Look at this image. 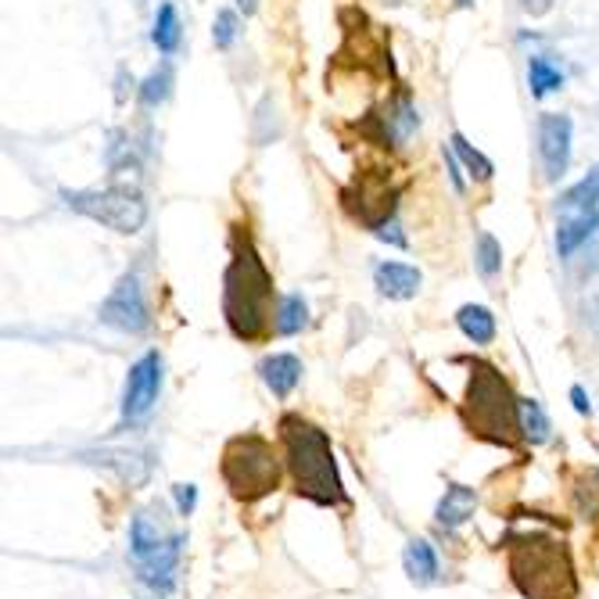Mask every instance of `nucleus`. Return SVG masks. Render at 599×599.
Wrapping results in <instances>:
<instances>
[{
    "mask_svg": "<svg viewBox=\"0 0 599 599\" xmlns=\"http://www.w3.org/2000/svg\"><path fill=\"white\" fill-rule=\"evenodd\" d=\"M277 288L248 223L230 227V262L223 273V320L244 345H259L277 330Z\"/></svg>",
    "mask_w": 599,
    "mask_h": 599,
    "instance_id": "1",
    "label": "nucleus"
},
{
    "mask_svg": "<svg viewBox=\"0 0 599 599\" xmlns=\"http://www.w3.org/2000/svg\"><path fill=\"white\" fill-rule=\"evenodd\" d=\"M280 445H284V463L295 485V496L309 499L316 506H349L345 485H341L330 435L302 413H284L277 424Z\"/></svg>",
    "mask_w": 599,
    "mask_h": 599,
    "instance_id": "2",
    "label": "nucleus"
},
{
    "mask_svg": "<svg viewBox=\"0 0 599 599\" xmlns=\"http://www.w3.org/2000/svg\"><path fill=\"white\" fill-rule=\"evenodd\" d=\"M506 571L524 599H578V571L564 539L546 531L506 535Z\"/></svg>",
    "mask_w": 599,
    "mask_h": 599,
    "instance_id": "3",
    "label": "nucleus"
},
{
    "mask_svg": "<svg viewBox=\"0 0 599 599\" xmlns=\"http://www.w3.org/2000/svg\"><path fill=\"white\" fill-rule=\"evenodd\" d=\"M467 395H463V424L474 438L503 449H517L524 442L521 427V399L513 395V388L499 366L488 359H467Z\"/></svg>",
    "mask_w": 599,
    "mask_h": 599,
    "instance_id": "4",
    "label": "nucleus"
},
{
    "mask_svg": "<svg viewBox=\"0 0 599 599\" xmlns=\"http://www.w3.org/2000/svg\"><path fill=\"white\" fill-rule=\"evenodd\" d=\"M219 474H223L227 492L237 503H259L280 485V456L270 438L262 435H237L223 445L219 456Z\"/></svg>",
    "mask_w": 599,
    "mask_h": 599,
    "instance_id": "5",
    "label": "nucleus"
},
{
    "mask_svg": "<svg viewBox=\"0 0 599 599\" xmlns=\"http://www.w3.org/2000/svg\"><path fill=\"white\" fill-rule=\"evenodd\" d=\"M180 549L183 535L169 531L162 513L140 510L130 524V557L140 571V582H148L151 589H169L180 567Z\"/></svg>",
    "mask_w": 599,
    "mask_h": 599,
    "instance_id": "6",
    "label": "nucleus"
},
{
    "mask_svg": "<svg viewBox=\"0 0 599 599\" xmlns=\"http://www.w3.org/2000/svg\"><path fill=\"white\" fill-rule=\"evenodd\" d=\"M61 201L72 212L94 219L122 237L140 234L148 223V201L137 187H105V191H61Z\"/></svg>",
    "mask_w": 599,
    "mask_h": 599,
    "instance_id": "7",
    "label": "nucleus"
},
{
    "mask_svg": "<svg viewBox=\"0 0 599 599\" xmlns=\"http://www.w3.org/2000/svg\"><path fill=\"white\" fill-rule=\"evenodd\" d=\"M97 320L112 330H122V334H144L151 327V313L148 302H144L137 273H122L115 280V288L108 291V298L97 309Z\"/></svg>",
    "mask_w": 599,
    "mask_h": 599,
    "instance_id": "8",
    "label": "nucleus"
},
{
    "mask_svg": "<svg viewBox=\"0 0 599 599\" xmlns=\"http://www.w3.org/2000/svg\"><path fill=\"white\" fill-rule=\"evenodd\" d=\"M158 391H162V356L158 352H144V356L130 366L126 388H122V424H140L155 409Z\"/></svg>",
    "mask_w": 599,
    "mask_h": 599,
    "instance_id": "9",
    "label": "nucleus"
},
{
    "mask_svg": "<svg viewBox=\"0 0 599 599\" xmlns=\"http://www.w3.org/2000/svg\"><path fill=\"white\" fill-rule=\"evenodd\" d=\"M571 137H574V122L571 115L546 112L539 115V158H542V176L549 183L564 180L571 166Z\"/></svg>",
    "mask_w": 599,
    "mask_h": 599,
    "instance_id": "10",
    "label": "nucleus"
},
{
    "mask_svg": "<svg viewBox=\"0 0 599 599\" xmlns=\"http://www.w3.org/2000/svg\"><path fill=\"white\" fill-rule=\"evenodd\" d=\"M596 230H599V209H560V223H557L560 259H571Z\"/></svg>",
    "mask_w": 599,
    "mask_h": 599,
    "instance_id": "11",
    "label": "nucleus"
},
{
    "mask_svg": "<svg viewBox=\"0 0 599 599\" xmlns=\"http://www.w3.org/2000/svg\"><path fill=\"white\" fill-rule=\"evenodd\" d=\"M374 284H377V291H381L384 298L406 302V298H413L420 291L424 277H420L417 266H409V262H381L374 270Z\"/></svg>",
    "mask_w": 599,
    "mask_h": 599,
    "instance_id": "12",
    "label": "nucleus"
},
{
    "mask_svg": "<svg viewBox=\"0 0 599 599\" xmlns=\"http://www.w3.org/2000/svg\"><path fill=\"white\" fill-rule=\"evenodd\" d=\"M474 510H478V492L467 485H449L442 503L435 510V521L452 531V528H460V524H467L474 517Z\"/></svg>",
    "mask_w": 599,
    "mask_h": 599,
    "instance_id": "13",
    "label": "nucleus"
},
{
    "mask_svg": "<svg viewBox=\"0 0 599 599\" xmlns=\"http://www.w3.org/2000/svg\"><path fill=\"white\" fill-rule=\"evenodd\" d=\"M259 374H262L266 388H270L277 399H288L291 391L298 388V381H302V359L288 356V352H277V356L262 359Z\"/></svg>",
    "mask_w": 599,
    "mask_h": 599,
    "instance_id": "14",
    "label": "nucleus"
},
{
    "mask_svg": "<svg viewBox=\"0 0 599 599\" xmlns=\"http://www.w3.org/2000/svg\"><path fill=\"white\" fill-rule=\"evenodd\" d=\"M456 327L463 330V338L474 345H492L496 341V316L485 305H460L456 309Z\"/></svg>",
    "mask_w": 599,
    "mask_h": 599,
    "instance_id": "15",
    "label": "nucleus"
},
{
    "mask_svg": "<svg viewBox=\"0 0 599 599\" xmlns=\"http://www.w3.org/2000/svg\"><path fill=\"white\" fill-rule=\"evenodd\" d=\"M402 564H406L413 585H431L438 578V557L427 539H409L406 553H402Z\"/></svg>",
    "mask_w": 599,
    "mask_h": 599,
    "instance_id": "16",
    "label": "nucleus"
},
{
    "mask_svg": "<svg viewBox=\"0 0 599 599\" xmlns=\"http://www.w3.org/2000/svg\"><path fill=\"white\" fill-rule=\"evenodd\" d=\"M180 36H183V26H180L176 4H173V0H166V4H158L155 29H151V44L158 47V54H176Z\"/></svg>",
    "mask_w": 599,
    "mask_h": 599,
    "instance_id": "17",
    "label": "nucleus"
},
{
    "mask_svg": "<svg viewBox=\"0 0 599 599\" xmlns=\"http://www.w3.org/2000/svg\"><path fill=\"white\" fill-rule=\"evenodd\" d=\"M528 87H531V97H539V101H542L546 94H553V90L564 87V72H560L549 58L535 54L528 61Z\"/></svg>",
    "mask_w": 599,
    "mask_h": 599,
    "instance_id": "18",
    "label": "nucleus"
},
{
    "mask_svg": "<svg viewBox=\"0 0 599 599\" xmlns=\"http://www.w3.org/2000/svg\"><path fill=\"white\" fill-rule=\"evenodd\" d=\"M560 209H599V166L560 194Z\"/></svg>",
    "mask_w": 599,
    "mask_h": 599,
    "instance_id": "19",
    "label": "nucleus"
},
{
    "mask_svg": "<svg viewBox=\"0 0 599 599\" xmlns=\"http://www.w3.org/2000/svg\"><path fill=\"white\" fill-rule=\"evenodd\" d=\"M169 90H173V65H169V61H162V65H158L151 76L137 87V101L144 108H158L169 97Z\"/></svg>",
    "mask_w": 599,
    "mask_h": 599,
    "instance_id": "20",
    "label": "nucleus"
},
{
    "mask_svg": "<svg viewBox=\"0 0 599 599\" xmlns=\"http://www.w3.org/2000/svg\"><path fill=\"white\" fill-rule=\"evenodd\" d=\"M449 144H452V151H456V158H460V162L470 169V176H474V180H478V183H488V180H492L496 166L488 162V158H485V155H481L478 148H474V144H470L467 137H463V133H452V137H449Z\"/></svg>",
    "mask_w": 599,
    "mask_h": 599,
    "instance_id": "21",
    "label": "nucleus"
},
{
    "mask_svg": "<svg viewBox=\"0 0 599 599\" xmlns=\"http://www.w3.org/2000/svg\"><path fill=\"white\" fill-rule=\"evenodd\" d=\"M309 320V309H305V298L302 295H284L277 302V334L280 338H291L298 334Z\"/></svg>",
    "mask_w": 599,
    "mask_h": 599,
    "instance_id": "22",
    "label": "nucleus"
},
{
    "mask_svg": "<svg viewBox=\"0 0 599 599\" xmlns=\"http://www.w3.org/2000/svg\"><path fill=\"white\" fill-rule=\"evenodd\" d=\"M574 503H578L582 517H596L599 513V470L596 467H582L578 481H574Z\"/></svg>",
    "mask_w": 599,
    "mask_h": 599,
    "instance_id": "23",
    "label": "nucleus"
},
{
    "mask_svg": "<svg viewBox=\"0 0 599 599\" xmlns=\"http://www.w3.org/2000/svg\"><path fill=\"white\" fill-rule=\"evenodd\" d=\"M474 266L485 280H496L499 270H503V244H499L492 234H478V244H474Z\"/></svg>",
    "mask_w": 599,
    "mask_h": 599,
    "instance_id": "24",
    "label": "nucleus"
},
{
    "mask_svg": "<svg viewBox=\"0 0 599 599\" xmlns=\"http://www.w3.org/2000/svg\"><path fill=\"white\" fill-rule=\"evenodd\" d=\"M521 427H524V438H528L531 445H542L549 438V417L535 399H521Z\"/></svg>",
    "mask_w": 599,
    "mask_h": 599,
    "instance_id": "25",
    "label": "nucleus"
},
{
    "mask_svg": "<svg viewBox=\"0 0 599 599\" xmlns=\"http://www.w3.org/2000/svg\"><path fill=\"white\" fill-rule=\"evenodd\" d=\"M237 33H241L237 11L219 8L216 11V22H212V44H216V51H230V47H234V40H237Z\"/></svg>",
    "mask_w": 599,
    "mask_h": 599,
    "instance_id": "26",
    "label": "nucleus"
},
{
    "mask_svg": "<svg viewBox=\"0 0 599 599\" xmlns=\"http://www.w3.org/2000/svg\"><path fill=\"white\" fill-rule=\"evenodd\" d=\"M173 496H176V506L183 517H191L194 503H198V492H194V485H173Z\"/></svg>",
    "mask_w": 599,
    "mask_h": 599,
    "instance_id": "27",
    "label": "nucleus"
},
{
    "mask_svg": "<svg viewBox=\"0 0 599 599\" xmlns=\"http://www.w3.org/2000/svg\"><path fill=\"white\" fill-rule=\"evenodd\" d=\"M442 155H445V169H449V176H452V187L463 194V191H467V183H463V173H460V162H456V151H452V144H449Z\"/></svg>",
    "mask_w": 599,
    "mask_h": 599,
    "instance_id": "28",
    "label": "nucleus"
},
{
    "mask_svg": "<svg viewBox=\"0 0 599 599\" xmlns=\"http://www.w3.org/2000/svg\"><path fill=\"white\" fill-rule=\"evenodd\" d=\"M517 4H521L524 15H531V19H542L553 11V0H517Z\"/></svg>",
    "mask_w": 599,
    "mask_h": 599,
    "instance_id": "29",
    "label": "nucleus"
},
{
    "mask_svg": "<svg viewBox=\"0 0 599 599\" xmlns=\"http://www.w3.org/2000/svg\"><path fill=\"white\" fill-rule=\"evenodd\" d=\"M571 402H574V409H578L582 417H589V413H592V402H589V395H585V388H582V384H574V388H571Z\"/></svg>",
    "mask_w": 599,
    "mask_h": 599,
    "instance_id": "30",
    "label": "nucleus"
},
{
    "mask_svg": "<svg viewBox=\"0 0 599 599\" xmlns=\"http://www.w3.org/2000/svg\"><path fill=\"white\" fill-rule=\"evenodd\" d=\"M377 237H381V241H391V244H399V248H406V237H402L399 234V223H395V219H391V223H384L381 230H377Z\"/></svg>",
    "mask_w": 599,
    "mask_h": 599,
    "instance_id": "31",
    "label": "nucleus"
},
{
    "mask_svg": "<svg viewBox=\"0 0 599 599\" xmlns=\"http://www.w3.org/2000/svg\"><path fill=\"white\" fill-rule=\"evenodd\" d=\"M234 4H237V11H241L244 19H248V15H255V11H259V0H234Z\"/></svg>",
    "mask_w": 599,
    "mask_h": 599,
    "instance_id": "32",
    "label": "nucleus"
},
{
    "mask_svg": "<svg viewBox=\"0 0 599 599\" xmlns=\"http://www.w3.org/2000/svg\"><path fill=\"white\" fill-rule=\"evenodd\" d=\"M474 0H452V8H470Z\"/></svg>",
    "mask_w": 599,
    "mask_h": 599,
    "instance_id": "33",
    "label": "nucleus"
},
{
    "mask_svg": "<svg viewBox=\"0 0 599 599\" xmlns=\"http://www.w3.org/2000/svg\"><path fill=\"white\" fill-rule=\"evenodd\" d=\"M133 8H137V11H144V8H148V0H133Z\"/></svg>",
    "mask_w": 599,
    "mask_h": 599,
    "instance_id": "34",
    "label": "nucleus"
}]
</instances>
